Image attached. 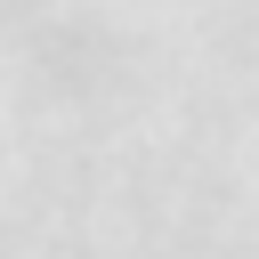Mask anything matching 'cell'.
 I'll return each instance as SVG.
<instances>
[]
</instances>
